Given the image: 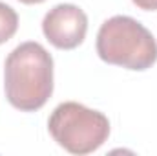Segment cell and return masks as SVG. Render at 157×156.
<instances>
[{"label":"cell","mask_w":157,"mask_h":156,"mask_svg":"<svg viewBox=\"0 0 157 156\" xmlns=\"http://www.w3.org/2000/svg\"><path fill=\"white\" fill-rule=\"evenodd\" d=\"M97 53L108 64L143 72L157 61V42L135 18L115 15L97 33Z\"/></svg>","instance_id":"obj_2"},{"label":"cell","mask_w":157,"mask_h":156,"mask_svg":"<svg viewBox=\"0 0 157 156\" xmlns=\"http://www.w3.org/2000/svg\"><path fill=\"white\" fill-rule=\"evenodd\" d=\"M49 134L71 154H90L110 136V121L99 110L75 101L60 103L49 116Z\"/></svg>","instance_id":"obj_3"},{"label":"cell","mask_w":157,"mask_h":156,"mask_svg":"<svg viewBox=\"0 0 157 156\" xmlns=\"http://www.w3.org/2000/svg\"><path fill=\"white\" fill-rule=\"evenodd\" d=\"M132 2L144 11H155L157 9V0H132Z\"/></svg>","instance_id":"obj_6"},{"label":"cell","mask_w":157,"mask_h":156,"mask_svg":"<svg viewBox=\"0 0 157 156\" xmlns=\"http://www.w3.org/2000/svg\"><path fill=\"white\" fill-rule=\"evenodd\" d=\"M17 28H18L17 11L11 6L0 2V44H4L11 39L17 33Z\"/></svg>","instance_id":"obj_5"},{"label":"cell","mask_w":157,"mask_h":156,"mask_svg":"<svg viewBox=\"0 0 157 156\" xmlns=\"http://www.w3.org/2000/svg\"><path fill=\"white\" fill-rule=\"evenodd\" d=\"M4 88L15 109H42L53 94V57L39 42H22L6 59Z\"/></svg>","instance_id":"obj_1"},{"label":"cell","mask_w":157,"mask_h":156,"mask_svg":"<svg viewBox=\"0 0 157 156\" xmlns=\"http://www.w3.org/2000/svg\"><path fill=\"white\" fill-rule=\"evenodd\" d=\"M42 31L55 48L73 50L86 37L88 17L75 4H59L46 13Z\"/></svg>","instance_id":"obj_4"},{"label":"cell","mask_w":157,"mask_h":156,"mask_svg":"<svg viewBox=\"0 0 157 156\" xmlns=\"http://www.w3.org/2000/svg\"><path fill=\"white\" fill-rule=\"evenodd\" d=\"M18 2H22V4H40L44 0H18Z\"/></svg>","instance_id":"obj_7"}]
</instances>
